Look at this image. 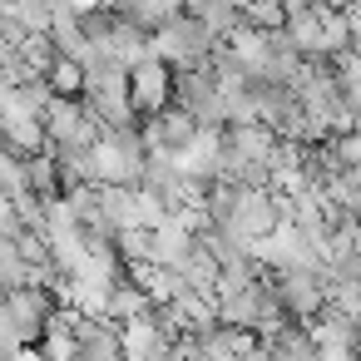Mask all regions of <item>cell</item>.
Wrapping results in <instances>:
<instances>
[{"mask_svg": "<svg viewBox=\"0 0 361 361\" xmlns=\"http://www.w3.org/2000/svg\"><path fill=\"white\" fill-rule=\"evenodd\" d=\"M203 50H208V30L198 20H173L169 30L154 35V55L164 60H198Z\"/></svg>", "mask_w": 361, "mask_h": 361, "instance_id": "1", "label": "cell"}, {"mask_svg": "<svg viewBox=\"0 0 361 361\" xmlns=\"http://www.w3.org/2000/svg\"><path fill=\"white\" fill-rule=\"evenodd\" d=\"M129 94H134V109H159V99L169 94V70L159 65V60H139V70H134V80H129Z\"/></svg>", "mask_w": 361, "mask_h": 361, "instance_id": "2", "label": "cell"}]
</instances>
